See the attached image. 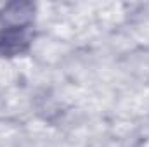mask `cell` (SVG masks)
Returning <instances> with one entry per match:
<instances>
[{"mask_svg": "<svg viewBox=\"0 0 149 147\" xmlns=\"http://www.w3.org/2000/svg\"><path fill=\"white\" fill-rule=\"evenodd\" d=\"M30 28H2L0 57H14L30 47Z\"/></svg>", "mask_w": 149, "mask_h": 147, "instance_id": "cell-2", "label": "cell"}, {"mask_svg": "<svg viewBox=\"0 0 149 147\" xmlns=\"http://www.w3.org/2000/svg\"><path fill=\"white\" fill-rule=\"evenodd\" d=\"M35 17V5L31 2H10L0 9L2 28H30Z\"/></svg>", "mask_w": 149, "mask_h": 147, "instance_id": "cell-1", "label": "cell"}]
</instances>
